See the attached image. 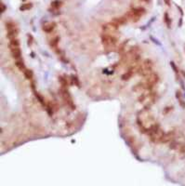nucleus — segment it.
Segmentation results:
<instances>
[{
    "label": "nucleus",
    "instance_id": "1",
    "mask_svg": "<svg viewBox=\"0 0 185 186\" xmlns=\"http://www.w3.org/2000/svg\"><path fill=\"white\" fill-rule=\"evenodd\" d=\"M137 122L140 130L143 133H147L150 128L155 124L154 123V118L150 113L149 110L147 109V108H144V109L141 110V112L139 113Z\"/></svg>",
    "mask_w": 185,
    "mask_h": 186
},
{
    "label": "nucleus",
    "instance_id": "2",
    "mask_svg": "<svg viewBox=\"0 0 185 186\" xmlns=\"http://www.w3.org/2000/svg\"><path fill=\"white\" fill-rule=\"evenodd\" d=\"M101 42L106 49H113L117 44V38L115 36H111L107 34H102L101 35Z\"/></svg>",
    "mask_w": 185,
    "mask_h": 186
},
{
    "label": "nucleus",
    "instance_id": "3",
    "mask_svg": "<svg viewBox=\"0 0 185 186\" xmlns=\"http://www.w3.org/2000/svg\"><path fill=\"white\" fill-rule=\"evenodd\" d=\"M61 96H62L65 102L67 103V105L71 107V109H74V108H75L74 103V101H73L72 97H71L70 93L68 92V90L66 89H63V88H62V89H61Z\"/></svg>",
    "mask_w": 185,
    "mask_h": 186
},
{
    "label": "nucleus",
    "instance_id": "4",
    "mask_svg": "<svg viewBox=\"0 0 185 186\" xmlns=\"http://www.w3.org/2000/svg\"><path fill=\"white\" fill-rule=\"evenodd\" d=\"M9 50H10L12 57L15 60H19L21 56V50H20V47H13V46L9 45Z\"/></svg>",
    "mask_w": 185,
    "mask_h": 186
},
{
    "label": "nucleus",
    "instance_id": "5",
    "mask_svg": "<svg viewBox=\"0 0 185 186\" xmlns=\"http://www.w3.org/2000/svg\"><path fill=\"white\" fill-rule=\"evenodd\" d=\"M131 11H132L133 14H134L135 16L140 19V18L145 13V9L142 8H132Z\"/></svg>",
    "mask_w": 185,
    "mask_h": 186
},
{
    "label": "nucleus",
    "instance_id": "6",
    "mask_svg": "<svg viewBox=\"0 0 185 186\" xmlns=\"http://www.w3.org/2000/svg\"><path fill=\"white\" fill-rule=\"evenodd\" d=\"M55 23L54 22H48L45 25H43V31L46 33H51L53 31V29L55 28Z\"/></svg>",
    "mask_w": 185,
    "mask_h": 186
},
{
    "label": "nucleus",
    "instance_id": "7",
    "mask_svg": "<svg viewBox=\"0 0 185 186\" xmlns=\"http://www.w3.org/2000/svg\"><path fill=\"white\" fill-rule=\"evenodd\" d=\"M172 138H173V132H170V133H165L164 135H163V137H162L161 141H160V142H163V143H166V142H168L169 141H171L172 140Z\"/></svg>",
    "mask_w": 185,
    "mask_h": 186
},
{
    "label": "nucleus",
    "instance_id": "8",
    "mask_svg": "<svg viewBox=\"0 0 185 186\" xmlns=\"http://www.w3.org/2000/svg\"><path fill=\"white\" fill-rule=\"evenodd\" d=\"M127 17H121V18H114L113 20V22H114L115 24H117L118 26L121 24H125L127 22Z\"/></svg>",
    "mask_w": 185,
    "mask_h": 186
},
{
    "label": "nucleus",
    "instance_id": "9",
    "mask_svg": "<svg viewBox=\"0 0 185 186\" xmlns=\"http://www.w3.org/2000/svg\"><path fill=\"white\" fill-rule=\"evenodd\" d=\"M18 33H19V30L17 28L13 29V30H10V31H8V37L11 40V39H14L16 38L17 36H18Z\"/></svg>",
    "mask_w": 185,
    "mask_h": 186
},
{
    "label": "nucleus",
    "instance_id": "10",
    "mask_svg": "<svg viewBox=\"0 0 185 186\" xmlns=\"http://www.w3.org/2000/svg\"><path fill=\"white\" fill-rule=\"evenodd\" d=\"M15 64H16V66L18 67V69L20 70V71H25L26 69H25V65H24V62L21 60H17L16 62H15Z\"/></svg>",
    "mask_w": 185,
    "mask_h": 186
},
{
    "label": "nucleus",
    "instance_id": "11",
    "mask_svg": "<svg viewBox=\"0 0 185 186\" xmlns=\"http://www.w3.org/2000/svg\"><path fill=\"white\" fill-rule=\"evenodd\" d=\"M33 7L32 3H25V4H22L20 7V9L21 11H24V10H28V9H31Z\"/></svg>",
    "mask_w": 185,
    "mask_h": 186
},
{
    "label": "nucleus",
    "instance_id": "12",
    "mask_svg": "<svg viewBox=\"0 0 185 186\" xmlns=\"http://www.w3.org/2000/svg\"><path fill=\"white\" fill-rule=\"evenodd\" d=\"M59 40H60V38H59V37H56L55 38H53V39H51L50 40V42H49V45L52 47V48H55L56 49L57 46H58V43H59Z\"/></svg>",
    "mask_w": 185,
    "mask_h": 186
},
{
    "label": "nucleus",
    "instance_id": "13",
    "mask_svg": "<svg viewBox=\"0 0 185 186\" xmlns=\"http://www.w3.org/2000/svg\"><path fill=\"white\" fill-rule=\"evenodd\" d=\"M33 71L32 70H30V69H26L25 71H24V76H25V78H27V79H32L33 78Z\"/></svg>",
    "mask_w": 185,
    "mask_h": 186
},
{
    "label": "nucleus",
    "instance_id": "14",
    "mask_svg": "<svg viewBox=\"0 0 185 186\" xmlns=\"http://www.w3.org/2000/svg\"><path fill=\"white\" fill-rule=\"evenodd\" d=\"M61 4H62L61 1H60V0H55V1H53L52 3H51V7H52V8H54V9H58V8L61 6Z\"/></svg>",
    "mask_w": 185,
    "mask_h": 186
},
{
    "label": "nucleus",
    "instance_id": "15",
    "mask_svg": "<svg viewBox=\"0 0 185 186\" xmlns=\"http://www.w3.org/2000/svg\"><path fill=\"white\" fill-rule=\"evenodd\" d=\"M59 81H60V85L62 86V88H63V89H66V88H67V86H68V82H67V80L65 79L64 77L60 76V77H59Z\"/></svg>",
    "mask_w": 185,
    "mask_h": 186
},
{
    "label": "nucleus",
    "instance_id": "16",
    "mask_svg": "<svg viewBox=\"0 0 185 186\" xmlns=\"http://www.w3.org/2000/svg\"><path fill=\"white\" fill-rule=\"evenodd\" d=\"M6 27L8 29V31H10V30H13V29L16 28V25H15L14 22H12V21H8V22L6 23Z\"/></svg>",
    "mask_w": 185,
    "mask_h": 186
},
{
    "label": "nucleus",
    "instance_id": "17",
    "mask_svg": "<svg viewBox=\"0 0 185 186\" xmlns=\"http://www.w3.org/2000/svg\"><path fill=\"white\" fill-rule=\"evenodd\" d=\"M71 80H72L73 84H74L76 87H80V83H79V80H78L77 76H75V75H71Z\"/></svg>",
    "mask_w": 185,
    "mask_h": 186
},
{
    "label": "nucleus",
    "instance_id": "18",
    "mask_svg": "<svg viewBox=\"0 0 185 186\" xmlns=\"http://www.w3.org/2000/svg\"><path fill=\"white\" fill-rule=\"evenodd\" d=\"M9 45H10V46H13V47H20V41L18 40L17 38H14V39H11V40H10Z\"/></svg>",
    "mask_w": 185,
    "mask_h": 186
},
{
    "label": "nucleus",
    "instance_id": "19",
    "mask_svg": "<svg viewBox=\"0 0 185 186\" xmlns=\"http://www.w3.org/2000/svg\"><path fill=\"white\" fill-rule=\"evenodd\" d=\"M35 96H36V99L38 100V101L40 102V103H41V104H42V105H45L44 99H43V98L41 97V96H40V95H39V94H38V93H37V92H36V91H35Z\"/></svg>",
    "mask_w": 185,
    "mask_h": 186
},
{
    "label": "nucleus",
    "instance_id": "20",
    "mask_svg": "<svg viewBox=\"0 0 185 186\" xmlns=\"http://www.w3.org/2000/svg\"><path fill=\"white\" fill-rule=\"evenodd\" d=\"M165 21H166V23L167 24V26L169 27V25H170V20H169V17L167 13H165Z\"/></svg>",
    "mask_w": 185,
    "mask_h": 186
},
{
    "label": "nucleus",
    "instance_id": "21",
    "mask_svg": "<svg viewBox=\"0 0 185 186\" xmlns=\"http://www.w3.org/2000/svg\"><path fill=\"white\" fill-rule=\"evenodd\" d=\"M28 37H29V40L27 41V44H28V46H31V45L33 44V40H34V38H33V37L31 36V35H28Z\"/></svg>",
    "mask_w": 185,
    "mask_h": 186
},
{
    "label": "nucleus",
    "instance_id": "22",
    "mask_svg": "<svg viewBox=\"0 0 185 186\" xmlns=\"http://www.w3.org/2000/svg\"><path fill=\"white\" fill-rule=\"evenodd\" d=\"M5 10H6V6L3 3H0V11H1V13H3Z\"/></svg>",
    "mask_w": 185,
    "mask_h": 186
},
{
    "label": "nucleus",
    "instance_id": "23",
    "mask_svg": "<svg viewBox=\"0 0 185 186\" xmlns=\"http://www.w3.org/2000/svg\"><path fill=\"white\" fill-rule=\"evenodd\" d=\"M165 3L166 5H170V0H165Z\"/></svg>",
    "mask_w": 185,
    "mask_h": 186
},
{
    "label": "nucleus",
    "instance_id": "24",
    "mask_svg": "<svg viewBox=\"0 0 185 186\" xmlns=\"http://www.w3.org/2000/svg\"><path fill=\"white\" fill-rule=\"evenodd\" d=\"M143 1H148V0H143Z\"/></svg>",
    "mask_w": 185,
    "mask_h": 186
},
{
    "label": "nucleus",
    "instance_id": "25",
    "mask_svg": "<svg viewBox=\"0 0 185 186\" xmlns=\"http://www.w3.org/2000/svg\"><path fill=\"white\" fill-rule=\"evenodd\" d=\"M23 1H25V0H23Z\"/></svg>",
    "mask_w": 185,
    "mask_h": 186
}]
</instances>
